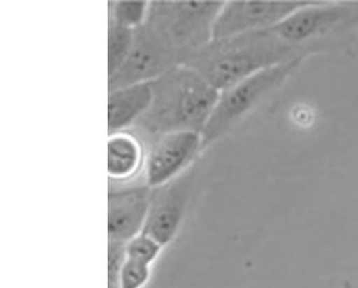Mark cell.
<instances>
[{
  "mask_svg": "<svg viewBox=\"0 0 358 288\" xmlns=\"http://www.w3.org/2000/svg\"><path fill=\"white\" fill-rule=\"evenodd\" d=\"M151 85V105L129 129L145 146L165 134L203 133L219 100L217 90L185 65L176 66Z\"/></svg>",
  "mask_w": 358,
  "mask_h": 288,
  "instance_id": "cell-1",
  "label": "cell"
},
{
  "mask_svg": "<svg viewBox=\"0 0 358 288\" xmlns=\"http://www.w3.org/2000/svg\"><path fill=\"white\" fill-rule=\"evenodd\" d=\"M307 57L266 29L213 38L186 57L182 65L192 68L222 92L266 68Z\"/></svg>",
  "mask_w": 358,
  "mask_h": 288,
  "instance_id": "cell-2",
  "label": "cell"
},
{
  "mask_svg": "<svg viewBox=\"0 0 358 288\" xmlns=\"http://www.w3.org/2000/svg\"><path fill=\"white\" fill-rule=\"evenodd\" d=\"M303 60H293L266 68L220 92L219 100L201 133V150L205 151L234 131L272 92L289 79Z\"/></svg>",
  "mask_w": 358,
  "mask_h": 288,
  "instance_id": "cell-3",
  "label": "cell"
},
{
  "mask_svg": "<svg viewBox=\"0 0 358 288\" xmlns=\"http://www.w3.org/2000/svg\"><path fill=\"white\" fill-rule=\"evenodd\" d=\"M223 5L151 1L147 22L179 53L182 65L186 57L213 39L214 25Z\"/></svg>",
  "mask_w": 358,
  "mask_h": 288,
  "instance_id": "cell-4",
  "label": "cell"
},
{
  "mask_svg": "<svg viewBox=\"0 0 358 288\" xmlns=\"http://www.w3.org/2000/svg\"><path fill=\"white\" fill-rule=\"evenodd\" d=\"M357 25L358 3L307 1L270 31L286 45L309 55L324 38Z\"/></svg>",
  "mask_w": 358,
  "mask_h": 288,
  "instance_id": "cell-5",
  "label": "cell"
},
{
  "mask_svg": "<svg viewBox=\"0 0 358 288\" xmlns=\"http://www.w3.org/2000/svg\"><path fill=\"white\" fill-rule=\"evenodd\" d=\"M178 65H181L179 53L145 22L135 29L133 48L123 65L108 78V92L155 81Z\"/></svg>",
  "mask_w": 358,
  "mask_h": 288,
  "instance_id": "cell-6",
  "label": "cell"
},
{
  "mask_svg": "<svg viewBox=\"0 0 358 288\" xmlns=\"http://www.w3.org/2000/svg\"><path fill=\"white\" fill-rule=\"evenodd\" d=\"M195 179L193 165L173 181L152 188L149 214L142 232L164 247L175 241L183 226L193 198Z\"/></svg>",
  "mask_w": 358,
  "mask_h": 288,
  "instance_id": "cell-7",
  "label": "cell"
},
{
  "mask_svg": "<svg viewBox=\"0 0 358 288\" xmlns=\"http://www.w3.org/2000/svg\"><path fill=\"white\" fill-rule=\"evenodd\" d=\"M201 134L196 132H176L165 134L145 146L143 183L156 188L173 181L193 167L203 153Z\"/></svg>",
  "mask_w": 358,
  "mask_h": 288,
  "instance_id": "cell-8",
  "label": "cell"
},
{
  "mask_svg": "<svg viewBox=\"0 0 358 288\" xmlns=\"http://www.w3.org/2000/svg\"><path fill=\"white\" fill-rule=\"evenodd\" d=\"M152 188L145 183L110 186L108 191V239L127 243L143 231Z\"/></svg>",
  "mask_w": 358,
  "mask_h": 288,
  "instance_id": "cell-9",
  "label": "cell"
},
{
  "mask_svg": "<svg viewBox=\"0 0 358 288\" xmlns=\"http://www.w3.org/2000/svg\"><path fill=\"white\" fill-rule=\"evenodd\" d=\"M307 1L297 3H224L214 25L213 38L231 37L273 29L278 24L303 7Z\"/></svg>",
  "mask_w": 358,
  "mask_h": 288,
  "instance_id": "cell-10",
  "label": "cell"
},
{
  "mask_svg": "<svg viewBox=\"0 0 358 288\" xmlns=\"http://www.w3.org/2000/svg\"><path fill=\"white\" fill-rule=\"evenodd\" d=\"M147 149L131 130L109 134L107 143V171L110 184L129 185L145 171Z\"/></svg>",
  "mask_w": 358,
  "mask_h": 288,
  "instance_id": "cell-11",
  "label": "cell"
},
{
  "mask_svg": "<svg viewBox=\"0 0 358 288\" xmlns=\"http://www.w3.org/2000/svg\"><path fill=\"white\" fill-rule=\"evenodd\" d=\"M152 97L151 82L108 92V134L131 129L147 113Z\"/></svg>",
  "mask_w": 358,
  "mask_h": 288,
  "instance_id": "cell-12",
  "label": "cell"
},
{
  "mask_svg": "<svg viewBox=\"0 0 358 288\" xmlns=\"http://www.w3.org/2000/svg\"><path fill=\"white\" fill-rule=\"evenodd\" d=\"M135 39V31L108 20V78L119 71L127 59Z\"/></svg>",
  "mask_w": 358,
  "mask_h": 288,
  "instance_id": "cell-13",
  "label": "cell"
},
{
  "mask_svg": "<svg viewBox=\"0 0 358 288\" xmlns=\"http://www.w3.org/2000/svg\"><path fill=\"white\" fill-rule=\"evenodd\" d=\"M150 3H127V1H111L108 4V20L126 29H139L147 22Z\"/></svg>",
  "mask_w": 358,
  "mask_h": 288,
  "instance_id": "cell-14",
  "label": "cell"
},
{
  "mask_svg": "<svg viewBox=\"0 0 358 288\" xmlns=\"http://www.w3.org/2000/svg\"><path fill=\"white\" fill-rule=\"evenodd\" d=\"M163 249L164 246L159 242L145 235V232H141L126 243V257L152 267L159 259Z\"/></svg>",
  "mask_w": 358,
  "mask_h": 288,
  "instance_id": "cell-15",
  "label": "cell"
},
{
  "mask_svg": "<svg viewBox=\"0 0 358 288\" xmlns=\"http://www.w3.org/2000/svg\"><path fill=\"white\" fill-rule=\"evenodd\" d=\"M152 267L126 258L120 274L119 288H143L151 279Z\"/></svg>",
  "mask_w": 358,
  "mask_h": 288,
  "instance_id": "cell-16",
  "label": "cell"
}]
</instances>
